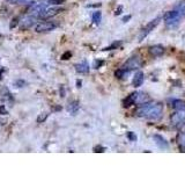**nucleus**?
<instances>
[{
  "label": "nucleus",
  "mask_w": 185,
  "mask_h": 174,
  "mask_svg": "<svg viewBox=\"0 0 185 174\" xmlns=\"http://www.w3.org/2000/svg\"><path fill=\"white\" fill-rule=\"evenodd\" d=\"M60 96L64 98L65 96V91H64V86H60Z\"/></svg>",
  "instance_id": "72a5a7b5"
},
{
  "label": "nucleus",
  "mask_w": 185,
  "mask_h": 174,
  "mask_svg": "<svg viewBox=\"0 0 185 174\" xmlns=\"http://www.w3.org/2000/svg\"><path fill=\"white\" fill-rule=\"evenodd\" d=\"M142 82H144V73H142L141 71H138V72L135 73L133 80H132V85H133L134 87H139V86L142 85Z\"/></svg>",
  "instance_id": "ddd939ff"
},
{
  "label": "nucleus",
  "mask_w": 185,
  "mask_h": 174,
  "mask_svg": "<svg viewBox=\"0 0 185 174\" xmlns=\"http://www.w3.org/2000/svg\"><path fill=\"white\" fill-rule=\"evenodd\" d=\"M160 21H161V17H156V19H154L153 21H150V22L142 29V31H141V34H140V36H139V41H142L158 23H160Z\"/></svg>",
  "instance_id": "39448f33"
},
{
  "label": "nucleus",
  "mask_w": 185,
  "mask_h": 174,
  "mask_svg": "<svg viewBox=\"0 0 185 174\" xmlns=\"http://www.w3.org/2000/svg\"><path fill=\"white\" fill-rule=\"evenodd\" d=\"M26 0H8V3H11V4H22Z\"/></svg>",
  "instance_id": "7c9ffc66"
},
{
  "label": "nucleus",
  "mask_w": 185,
  "mask_h": 174,
  "mask_svg": "<svg viewBox=\"0 0 185 174\" xmlns=\"http://www.w3.org/2000/svg\"><path fill=\"white\" fill-rule=\"evenodd\" d=\"M154 141H155V143H156V145L160 147V149H163V150H167L168 147H169V143L162 137V136H160V135H154Z\"/></svg>",
  "instance_id": "9b49d317"
},
{
  "label": "nucleus",
  "mask_w": 185,
  "mask_h": 174,
  "mask_svg": "<svg viewBox=\"0 0 185 174\" xmlns=\"http://www.w3.org/2000/svg\"><path fill=\"white\" fill-rule=\"evenodd\" d=\"M162 114H163V106L158 102H147L136 110V115L139 117L152 121L160 120L162 117Z\"/></svg>",
  "instance_id": "f257e3e1"
},
{
  "label": "nucleus",
  "mask_w": 185,
  "mask_h": 174,
  "mask_svg": "<svg viewBox=\"0 0 185 174\" xmlns=\"http://www.w3.org/2000/svg\"><path fill=\"white\" fill-rule=\"evenodd\" d=\"M133 103H135V93H132V94H130L128 96H126L124 100H123V104H124V107H130L131 104H133Z\"/></svg>",
  "instance_id": "f3484780"
},
{
  "label": "nucleus",
  "mask_w": 185,
  "mask_h": 174,
  "mask_svg": "<svg viewBox=\"0 0 185 174\" xmlns=\"http://www.w3.org/2000/svg\"><path fill=\"white\" fill-rule=\"evenodd\" d=\"M120 46H123V42H122V41H116L114 43H112L111 46H109V47L104 48V49H103V51H109V50H114V49H118Z\"/></svg>",
  "instance_id": "a211bd4d"
},
{
  "label": "nucleus",
  "mask_w": 185,
  "mask_h": 174,
  "mask_svg": "<svg viewBox=\"0 0 185 174\" xmlns=\"http://www.w3.org/2000/svg\"><path fill=\"white\" fill-rule=\"evenodd\" d=\"M77 84H78V87L80 88V87H81V80H78V81H77Z\"/></svg>",
  "instance_id": "e433bc0d"
},
{
  "label": "nucleus",
  "mask_w": 185,
  "mask_h": 174,
  "mask_svg": "<svg viewBox=\"0 0 185 174\" xmlns=\"http://www.w3.org/2000/svg\"><path fill=\"white\" fill-rule=\"evenodd\" d=\"M169 102H170L171 107H172V108H175L176 110H178V109H185V102H184L183 100H178V99H171V100H169Z\"/></svg>",
  "instance_id": "2eb2a0df"
},
{
  "label": "nucleus",
  "mask_w": 185,
  "mask_h": 174,
  "mask_svg": "<svg viewBox=\"0 0 185 174\" xmlns=\"http://www.w3.org/2000/svg\"><path fill=\"white\" fill-rule=\"evenodd\" d=\"M19 21H20V20H19V17H14V19L12 20V23H11V26H9V27H11V28H15V27L19 25Z\"/></svg>",
  "instance_id": "a878e982"
},
{
  "label": "nucleus",
  "mask_w": 185,
  "mask_h": 174,
  "mask_svg": "<svg viewBox=\"0 0 185 174\" xmlns=\"http://www.w3.org/2000/svg\"><path fill=\"white\" fill-rule=\"evenodd\" d=\"M101 20H102V13L100 11H97V12H95L94 14H92V22L98 25L101 22Z\"/></svg>",
  "instance_id": "aec40b11"
},
{
  "label": "nucleus",
  "mask_w": 185,
  "mask_h": 174,
  "mask_svg": "<svg viewBox=\"0 0 185 174\" xmlns=\"http://www.w3.org/2000/svg\"><path fill=\"white\" fill-rule=\"evenodd\" d=\"M131 17H132L131 15H125V16L123 17V22H128V20H130Z\"/></svg>",
  "instance_id": "473e14b6"
},
{
  "label": "nucleus",
  "mask_w": 185,
  "mask_h": 174,
  "mask_svg": "<svg viewBox=\"0 0 185 174\" xmlns=\"http://www.w3.org/2000/svg\"><path fill=\"white\" fill-rule=\"evenodd\" d=\"M79 108H80L79 102H78V101H73V102H71V103L67 106V112L71 113L72 115H75L77 112L79 110Z\"/></svg>",
  "instance_id": "dca6fc26"
},
{
  "label": "nucleus",
  "mask_w": 185,
  "mask_h": 174,
  "mask_svg": "<svg viewBox=\"0 0 185 174\" xmlns=\"http://www.w3.org/2000/svg\"><path fill=\"white\" fill-rule=\"evenodd\" d=\"M94 152H97V153H101V152H104V147L101 145H96L94 146Z\"/></svg>",
  "instance_id": "cd10ccee"
},
{
  "label": "nucleus",
  "mask_w": 185,
  "mask_h": 174,
  "mask_svg": "<svg viewBox=\"0 0 185 174\" xmlns=\"http://www.w3.org/2000/svg\"><path fill=\"white\" fill-rule=\"evenodd\" d=\"M149 96L144 92H135V103L136 104H145L149 102Z\"/></svg>",
  "instance_id": "1a4fd4ad"
},
{
  "label": "nucleus",
  "mask_w": 185,
  "mask_h": 174,
  "mask_svg": "<svg viewBox=\"0 0 185 174\" xmlns=\"http://www.w3.org/2000/svg\"><path fill=\"white\" fill-rule=\"evenodd\" d=\"M104 64V60H100V59H95L94 60V68L95 69H100L102 65Z\"/></svg>",
  "instance_id": "393cba45"
},
{
  "label": "nucleus",
  "mask_w": 185,
  "mask_h": 174,
  "mask_svg": "<svg viewBox=\"0 0 185 174\" xmlns=\"http://www.w3.org/2000/svg\"><path fill=\"white\" fill-rule=\"evenodd\" d=\"M0 114H3V115H6L7 114V110L5 109L4 106H0Z\"/></svg>",
  "instance_id": "2f4dec72"
},
{
  "label": "nucleus",
  "mask_w": 185,
  "mask_h": 174,
  "mask_svg": "<svg viewBox=\"0 0 185 174\" xmlns=\"http://www.w3.org/2000/svg\"><path fill=\"white\" fill-rule=\"evenodd\" d=\"M75 71L78 73H81V74H87L89 72V65L87 62H82L80 64H77L75 65Z\"/></svg>",
  "instance_id": "f8f14e48"
},
{
  "label": "nucleus",
  "mask_w": 185,
  "mask_h": 174,
  "mask_svg": "<svg viewBox=\"0 0 185 174\" xmlns=\"http://www.w3.org/2000/svg\"><path fill=\"white\" fill-rule=\"evenodd\" d=\"M149 54L153 56V57H160L164 54V48L160 46V44H156V46H153L149 48Z\"/></svg>",
  "instance_id": "9d476101"
},
{
  "label": "nucleus",
  "mask_w": 185,
  "mask_h": 174,
  "mask_svg": "<svg viewBox=\"0 0 185 174\" xmlns=\"http://www.w3.org/2000/svg\"><path fill=\"white\" fill-rule=\"evenodd\" d=\"M58 25L56 22H51V21H44V22L37 23L35 27V30L37 33H44V31H51L55 28H57Z\"/></svg>",
  "instance_id": "20e7f679"
},
{
  "label": "nucleus",
  "mask_w": 185,
  "mask_h": 174,
  "mask_svg": "<svg viewBox=\"0 0 185 174\" xmlns=\"http://www.w3.org/2000/svg\"><path fill=\"white\" fill-rule=\"evenodd\" d=\"M89 7H101V4H96V5H89Z\"/></svg>",
  "instance_id": "c9c22d12"
},
{
  "label": "nucleus",
  "mask_w": 185,
  "mask_h": 174,
  "mask_svg": "<svg viewBox=\"0 0 185 174\" xmlns=\"http://www.w3.org/2000/svg\"><path fill=\"white\" fill-rule=\"evenodd\" d=\"M171 123L172 125H180L185 122V109H178L171 115Z\"/></svg>",
  "instance_id": "423d86ee"
},
{
  "label": "nucleus",
  "mask_w": 185,
  "mask_h": 174,
  "mask_svg": "<svg viewBox=\"0 0 185 174\" xmlns=\"http://www.w3.org/2000/svg\"><path fill=\"white\" fill-rule=\"evenodd\" d=\"M125 73H127V72L124 69H119V70H117V71L114 72V76L117 77V78H123L125 76Z\"/></svg>",
  "instance_id": "4be33fe9"
},
{
  "label": "nucleus",
  "mask_w": 185,
  "mask_h": 174,
  "mask_svg": "<svg viewBox=\"0 0 185 174\" xmlns=\"http://www.w3.org/2000/svg\"><path fill=\"white\" fill-rule=\"evenodd\" d=\"M127 138H128L131 142H136V139H138L136 135H135L134 133H132V131H128V133H127Z\"/></svg>",
  "instance_id": "5701e85b"
},
{
  "label": "nucleus",
  "mask_w": 185,
  "mask_h": 174,
  "mask_svg": "<svg viewBox=\"0 0 185 174\" xmlns=\"http://www.w3.org/2000/svg\"><path fill=\"white\" fill-rule=\"evenodd\" d=\"M72 57V52H69V51H67V52H65L63 56H61V59H64V60H66V59H69Z\"/></svg>",
  "instance_id": "c85d7f7f"
},
{
  "label": "nucleus",
  "mask_w": 185,
  "mask_h": 174,
  "mask_svg": "<svg viewBox=\"0 0 185 174\" xmlns=\"http://www.w3.org/2000/svg\"><path fill=\"white\" fill-rule=\"evenodd\" d=\"M36 20H37V17L36 16H34V15H31V16H27V17H25L22 21H21V27L23 28V29H27V28H30L31 26H34L35 23H36Z\"/></svg>",
  "instance_id": "6e6552de"
},
{
  "label": "nucleus",
  "mask_w": 185,
  "mask_h": 174,
  "mask_svg": "<svg viewBox=\"0 0 185 174\" xmlns=\"http://www.w3.org/2000/svg\"><path fill=\"white\" fill-rule=\"evenodd\" d=\"M14 86L15 87H20V88H21V87H23V86H26V81L25 80H15L14 81Z\"/></svg>",
  "instance_id": "b1692460"
},
{
  "label": "nucleus",
  "mask_w": 185,
  "mask_h": 174,
  "mask_svg": "<svg viewBox=\"0 0 185 174\" xmlns=\"http://www.w3.org/2000/svg\"><path fill=\"white\" fill-rule=\"evenodd\" d=\"M49 117V113H42V114H39V116L37 117V123H43V122H45L46 121V118Z\"/></svg>",
  "instance_id": "412c9836"
},
{
  "label": "nucleus",
  "mask_w": 185,
  "mask_h": 174,
  "mask_svg": "<svg viewBox=\"0 0 185 174\" xmlns=\"http://www.w3.org/2000/svg\"><path fill=\"white\" fill-rule=\"evenodd\" d=\"M185 16V1H182L179 5L175 7V9L168 12L164 15V22L168 27L175 28L179 25L180 20Z\"/></svg>",
  "instance_id": "f03ea898"
},
{
  "label": "nucleus",
  "mask_w": 185,
  "mask_h": 174,
  "mask_svg": "<svg viewBox=\"0 0 185 174\" xmlns=\"http://www.w3.org/2000/svg\"><path fill=\"white\" fill-rule=\"evenodd\" d=\"M177 143L182 149H185V133H182L177 136Z\"/></svg>",
  "instance_id": "6ab92c4d"
},
{
  "label": "nucleus",
  "mask_w": 185,
  "mask_h": 174,
  "mask_svg": "<svg viewBox=\"0 0 185 174\" xmlns=\"http://www.w3.org/2000/svg\"><path fill=\"white\" fill-rule=\"evenodd\" d=\"M140 66H141V59H140V57H139V56H132V57H130L125 62V64L122 66V69H124L126 72H130L132 70L139 69Z\"/></svg>",
  "instance_id": "7ed1b4c3"
},
{
  "label": "nucleus",
  "mask_w": 185,
  "mask_h": 174,
  "mask_svg": "<svg viewBox=\"0 0 185 174\" xmlns=\"http://www.w3.org/2000/svg\"><path fill=\"white\" fill-rule=\"evenodd\" d=\"M65 3V0H49V4L52 5H61Z\"/></svg>",
  "instance_id": "bb28decb"
},
{
  "label": "nucleus",
  "mask_w": 185,
  "mask_h": 174,
  "mask_svg": "<svg viewBox=\"0 0 185 174\" xmlns=\"http://www.w3.org/2000/svg\"><path fill=\"white\" fill-rule=\"evenodd\" d=\"M46 8H48V7H46V5H45V4L37 5V6H35V7H34V9H33L31 14H33L34 16H36V17H41V16H42V14L44 13V11H45Z\"/></svg>",
  "instance_id": "4468645a"
},
{
  "label": "nucleus",
  "mask_w": 185,
  "mask_h": 174,
  "mask_svg": "<svg viewBox=\"0 0 185 174\" xmlns=\"http://www.w3.org/2000/svg\"><path fill=\"white\" fill-rule=\"evenodd\" d=\"M64 11V8H61V7H50V8H46L45 11H44V13L42 14V19H48V17H52V16H55V15H57L58 13H60V12H63Z\"/></svg>",
  "instance_id": "0eeeda50"
},
{
  "label": "nucleus",
  "mask_w": 185,
  "mask_h": 174,
  "mask_svg": "<svg viewBox=\"0 0 185 174\" xmlns=\"http://www.w3.org/2000/svg\"><path fill=\"white\" fill-rule=\"evenodd\" d=\"M122 12H123V6L120 5V6H118V7H117V9H116L114 15H120V14H122Z\"/></svg>",
  "instance_id": "c756f323"
},
{
  "label": "nucleus",
  "mask_w": 185,
  "mask_h": 174,
  "mask_svg": "<svg viewBox=\"0 0 185 174\" xmlns=\"http://www.w3.org/2000/svg\"><path fill=\"white\" fill-rule=\"evenodd\" d=\"M4 71H5V70H4L3 68H1V69H0V79H1V78H3V73H4Z\"/></svg>",
  "instance_id": "f704fd0d"
}]
</instances>
